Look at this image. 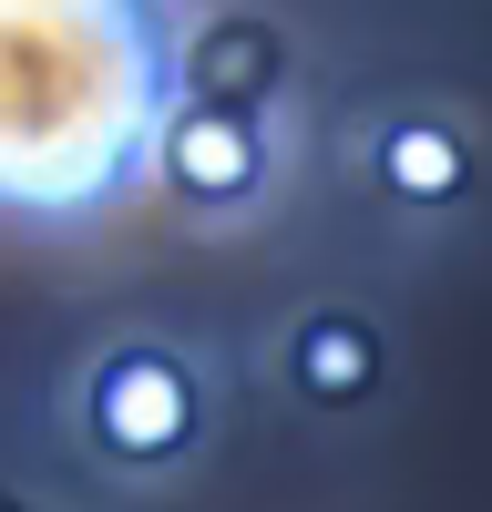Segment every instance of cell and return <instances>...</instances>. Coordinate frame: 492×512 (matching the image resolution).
<instances>
[{"mask_svg":"<svg viewBox=\"0 0 492 512\" xmlns=\"http://www.w3.org/2000/svg\"><path fill=\"white\" fill-rule=\"evenodd\" d=\"M185 0H0V216L72 236L154 185Z\"/></svg>","mask_w":492,"mask_h":512,"instance_id":"cell-1","label":"cell"},{"mask_svg":"<svg viewBox=\"0 0 492 512\" xmlns=\"http://www.w3.org/2000/svg\"><path fill=\"white\" fill-rule=\"evenodd\" d=\"M205 420V390H195V359L154 349V338H123V349L93 359V379H82V431H93L103 461H175L195 441Z\"/></svg>","mask_w":492,"mask_h":512,"instance_id":"cell-2","label":"cell"},{"mask_svg":"<svg viewBox=\"0 0 492 512\" xmlns=\"http://www.w3.org/2000/svg\"><path fill=\"white\" fill-rule=\"evenodd\" d=\"M154 175L175 185L185 205L226 216V205H246V195L267 185V123H257V113H226V103H175Z\"/></svg>","mask_w":492,"mask_h":512,"instance_id":"cell-3","label":"cell"},{"mask_svg":"<svg viewBox=\"0 0 492 512\" xmlns=\"http://www.w3.org/2000/svg\"><path fill=\"white\" fill-rule=\"evenodd\" d=\"M277 82V31L257 21H216V31H185V103H226V113H257Z\"/></svg>","mask_w":492,"mask_h":512,"instance_id":"cell-4","label":"cell"},{"mask_svg":"<svg viewBox=\"0 0 492 512\" xmlns=\"http://www.w3.org/2000/svg\"><path fill=\"white\" fill-rule=\"evenodd\" d=\"M287 379H298L308 400H369V379H380V338H369L349 308H318L298 338H287Z\"/></svg>","mask_w":492,"mask_h":512,"instance_id":"cell-5","label":"cell"},{"mask_svg":"<svg viewBox=\"0 0 492 512\" xmlns=\"http://www.w3.org/2000/svg\"><path fill=\"white\" fill-rule=\"evenodd\" d=\"M380 185L410 195V205L462 195V144H451L441 123H390V144H380Z\"/></svg>","mask_w":492,"mask_h":512,"instance_id":"cell-6","label":"cell"}]
</instances>
